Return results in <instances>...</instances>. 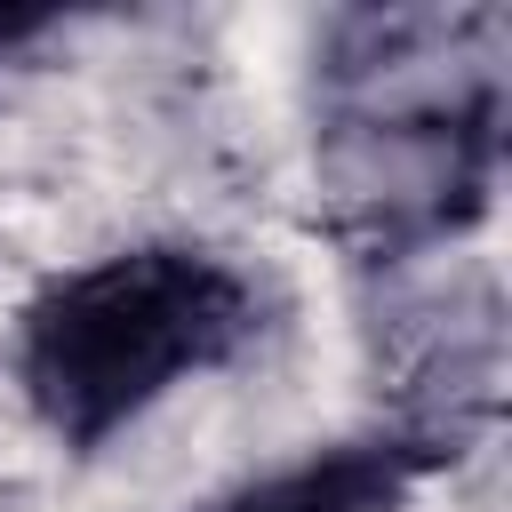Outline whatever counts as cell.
Here are the masks:
<instances>
[{"label": "cell", "mask_w": 512, "mask_h": 512, "mask_svg": "<svg viewBox=\"0 0 512 512\" xmlns=\"http://www.w3.org/2000/svg\"><path fill=\"white\" fill-rule=\"evenodd\" d=\"M256 336V288L240 264L144 240L56 272L16 320V384L48 440L104 448L152 416L176 384L224 368Z\"/></svg>", "instance_id": "cell-1"}, {"label": "cell", "mask_w": 512, "mask_h": 512, "mask_svg": "<svg viewBox=\"0 0 512 512\" xmlns=\"http://www.w3.org/2000/svg\"><path fill=\"white\" fill-rule=\"evenodd\" d=\"M32 32H48V16H0V48H16V40H32Z\"/></svg>", "instance_id": "cell-3"}, {"label": "cell", "mask_w": 512, "mask_h": 512, "mask_svg": "<svg viewBox=\"0 0 512 512\" xmlns=\"http://www.w3.org/2000/svg\"><path fill=\"white\" fill-rule=\"evenodd\" d=\"M408 480H416V448H328L264 480H240L200 512H384Z\"/></svg>", "instance_id": "cell-2"}]
</instances>
